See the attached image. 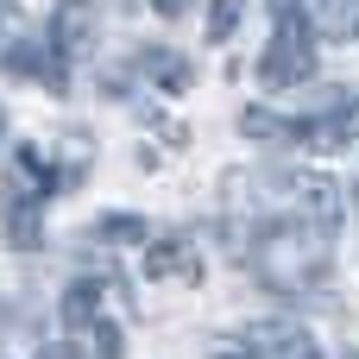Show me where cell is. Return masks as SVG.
Here are the masks:
<instances>
[{"instance_id": "1", "label": "cell", "mask_w": 359, "mask_h": 359, "mask_svg": "<svg viewBox=\"0 0 359 359\" xmlns=\"http://www.w3.org/2000/svg\"><path fill=\"white\" fill-rule=\"evenodd\" d=\"M316 76V19L303 0H271V44L259 57L265 88H297Z\"/></svg>"}, {"instance_id": "2", "label": "cell", "mask_w": 359, "mask_h": 359, "mask_svg": "<svg viewBox=\"0 0 359 359\" xmlns=\"http://www.w3.org/2000/svg\"><path fill=\"white\" fill-rule=\"evenodd\" d=\"M297 145L303 151H347V145H359V95H341L328 114L297 126Z\"/></svg>"}, {"instance_id": "3", "label": "cell", "mask_w": 359, "mask_h": 359, "mask_svg": "<svg viewBox=\"0 0 359 359\" xmlns=\"http://www.w3.org/2000/svg\"><path fill=\"white\" fill-rule=\"evenodd\" d=\"M63 183H69V177H57L38 145H19V151H13V170H6V202H38V208H44Z\"/></svg>"}, {"instance_id": "4", "label": "cell", "mask_w": 359, "mask_h": 359, "mask_svg": "<svg viewBox=\"0 0 359 359\" xmlns=\"http://www.w3.org/2000/svg\"><path fill=\"white\" fill-rule=\"evenodd\" d=\"M6 69L25 76V82H44L50 95L69 88V76H63V44H57V38H19V44L6 50Z\"/></svg>"}, {"instance_id": "5", "label": "cell", "mask_w": 359, "mask_h": 359, "mask_svg": "<svg viewBox=\"0 0 359 359\" xmlns=\"http://www.w3.org/2000/svg\"><path fill=\"white\" fill-rule=\"evenodd\" d=\"M145 278H202V259L183 233H164V240H145Z\"/></svg>"}, {"instance_id": "6", "label": "cell", "mask_w": 359, "mask_h": 359, "mask_svg": "<svg viewBox=\"0 0 359 359\" xmlns=\"http://www.w3.org/2000/svg\"><path fill=\"white\" fill-rule=\"evenodd\" d=\"M252 347H259V359H322L316 341H309L297 322H265V328H252Z\"/></svg>"}, {"instance_id": "7", "label": "cell", "mask_w": 359, "mask_h": 359, "mask_svg": "<svg viewBox=\"0 0 359 359\" xmlns=\"http://www.w3.org/2000/svg\"><path fill=\"white\" fill-rule=\"evenodd\" d=\"M57 359H120V328L114 322H88V328H69L63 347H50Z\"/></svg>"}, {"instance_id": "8", "label": "cell", "mask_w": 359, "mask_h": 359, "mask_svg": "<svg viewBox=\"0 0 359 359\" xmlns=\"http://www.w3.org/2000/svg\"><path fill=\"white\" fill-rule=\"evenodd\" d=\"M139 69H145L164 95H183V88L196 82V76H189V63H183L177 50H158V44H151V50H139Z\"/></svg>"}, {"instance_id": "9", "label": "cell", "mask_w": 359, "mask_h": 359, "mask_svg": "<svg viewBox=\"0 0 359 359\" xmlns=\"http://www.w3.org/2000/svg\"><path fill=\"white\" fill-rule=\"evenodd\" d=\"M101 297H107V284H95V278L69 284V290H63V328H88V322H101Z\"/></svg>"}, {"instance_id": "10", "label": "cell", "mask_w": 359, "mask_h": 359, "mask_svg": "<svg viewBox=\"0 0 359 359\" xmlns=\"http://www.w3.org/2000/svg\"><path fill=\"white\" fill-rule=\"evenodd\" d=\"M240 133L259 139V145H297V126H290L284 114H271V107H246V114H240Z\"/></svg>"}, {"instance_id": "11", "label": "cell", "mask_w": 359, "mask_h": 359, "mask_svg": "<svg viewBox=\"0 0 359 359\" xmlns=\"http://www.w3.org/2000/svg\"><path fill=\"white\" fill-rule=\"evenodd\" d=\"M38 221H44V208H38V202H6V240H13L19 252H32V246L44 240V227H38Z\"/></svg>"}, {"instance_id": "12", "label": "cell", "mask_w": 359, "mask_h": 359, "mask_svg": "<svg viewBox=\"0 0 359 359\" xmlns=\"http://www.w3.org/2000/svg\"><path fill=\"white\" fill-rule=\"evenodd\" d=\"M316 25H322L328 38H341V44L359 38V0H322V19H316Z\"/></svg>"}, {"instance_id": "13", "label": "cell", "mask_w": 359, "mask_h": 359, "mask_svg": "<svg viewBox=\"0 0 359 359\" xmlns=\"http://www.w3.org/2000/svg\"><path fill=\"white\" fill-rule=\"evenodd\" d=\"M88 240H107V246H126V240H145V221L139 215H101L88 227Z\"/></svg>"}, {"instance_id": "14", "label": "cell", "mask_w": 359, "mask_h": 359, "mask_svg": "<svg viewBox=\"0 0 359 359\" xmlns=\"http://www.w3.org/2000/svg\"><path fill=\"white\" fill-rule=\"evenodd\" d=\"M240 13H246V0H208V38H215V44H221V38H233Z\"/></svg>"}, {"instance_id": "15", "label": "cell", "mask_w": 359, "mask_h": 359, "mask_svg": "<svg viewBox=\"0 0 359 359\" xmlns=\"http://www.w3.org/2000/svg\"><path fill=\"white\" fill-rule=\"evenodd\" d=\"M13 19H19V6H13V0H0V38L13 32Z\"/></svg>"}, {"instance_id": "16", "label": "cell", "mask_w": 359, "mask_h": 359, "mask_svg": "<svg viewBox=\"0 0 359 359\" xmlns=\"http://www.w3.org/2000/svg\"><path fill=\"white\" fill-rule=\"evenodd\" d=\"M0 133H6V114H0Z\"/></svg>"}, {"instance_id": "17", "label": "cell", "mask_w": 359, "mask_h": 359, "mask_svg": "<svg viewBox=\"0 0 359 359\" xmlns=\"http://www.w3.org/2000/svg\"><path fill=\"white\" fill-rule=\"evenodd\" d=\"M347 359H359V353H347Z\"/></svg>"}]
</instances>
